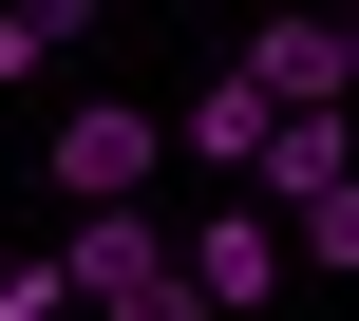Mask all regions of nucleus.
<instances>
[{
    "mask_svg": "<svg viewBox=\"0 0 359 321\" xmlns=\"http://www.w3.org/2000/svg\"><path fill=\"white\" fill-rule=\"evenodd\" d=\"M57 284H76V321H208V303H189V246H170L151 208L57 227Z\"/></svg>",
    "mask_w": 359,
    "mask_h": 321,
    "instance_id": "nucleus-1",
    "label": "nucleus"
},
{
    "mask_svg": "<svg viewBox=\"0 0 359 321\" xmlns=\"http://www.w3.org/2000/svg\"><path fill=\"white\" fill-rule=\"evenodd\" d=\"M57 38H76V0H0V76H38Z\"/></svg>",
    "mask_w": 359,
    "mask_h": 321,
    "instance_id": "nucleus-6",
    "label": "nucleus"
},
{
    "mask_svg": "<svg viewBox=\"0 0 359 321\" xmlns=\"http://www.w3.org/2000/svg\"><path fill=\"white\" fill-rule=\"evenodd\" d=\"M0 321H76V284L57 265H0Z\"/></svg>",
    "mask_w": 359,
    "mask_h": 321,
    "instance_id": "nucleus-7",
    "label": "nucleus"
},
{
    "mask_svg": "<svg viewBox=\"0 0 359 321\" xmlns=\"http://www.w3.org/2000/svg\"><path fill=\"white\" fill-rule=\"evenodd\" d=\"M151 170H170V114H133V95H95V114H57V151H38V189L95 227V208H151Z\"/></svg>",
    "mask_w": 359,
    "mask_h": 321,
    "instance_id": "nucleus-2",
    "label": "nucleus"
},
{
    "mask_svg": "<svg viewBox=\"0 0 359 321\" xmlns=\"http://www.w3.org/2000/svg\"><path fill=\"white\" fill-rule=\"evenodd\" d=\"M265 132H284V114H265V95H246V76H208V95H189V114H170V151H189V170H208V189H227V170H265Z\"/></svg>",
    "mask_w": 359,
    "mask_h": 321,
    "instance_id": "nucleus-5",
    "label": "nucleus"
},
{
    "mask_svg": "<svg viewBox=\"0 0 359 321\" xmlns=\"http://www.w3.org/2000/svg\"><path fill=\"white\" fill-rule=\"evenodd\" d=\"M170 246H189V303H208V321H265V303H284V265H303L265 189H208V227H170Z\"/></svg>",
    "mask_w": 359,
    "mask_h": 321,
    "instance_id": "nucleus-3",
    "label": "nucleus"
},
{
    "mask_svg": "<svg viewBox=\"0 0 359 321\" xmlns=\"http://www.w3.org/2000/svg\"><path fill=\"white\" fill-rule=\"evenodd\" d=\"M265 114H359V76H341V19H246V57H227Z\"/></svg>",
    "mask_w": 359,
    "mask_h": 321,
    "instance_id": "nucleus-4",
    "label": "nucleus"
},
{
    "mask_svg": "<svg viewBox=\"0 0 359 321\" xmlns=\"http://www.w3.org/2000/svg\"><path fill=\"white\" fill-rule=\"evenodd\" d=\"M341 76H359V19H341Z\"/></svg>",
    "mask_w": 359,
    "mask_h": 321,
    "instance_id": "nucleus-8",
    "label": "nucleus"
}]
</instances>
